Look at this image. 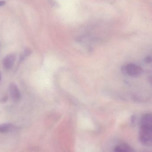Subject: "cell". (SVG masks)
Here are the masks:
<instances>
[{
    "instance_id": "10",
    "label": "cell",
    "mask_w": 152,
    "mask_h": 152,
    "mask_svg": "<svg viewBox=\"0 0 152 152\" xmlns=\"http://www.w3.org/2000/svg\"><path fill=\"white\" fill-rule=\"evenodd\" d=\"M5 4V1H0V7L4 5Z\"/></svg>"
},
{
    "instance_id": "11",
    "label": "cell",
    "mask_w": 152,
    "mask_h": 152,
    "mask_svg": "<svg viewBox=\"0 0 152 152\" xmlns=\"http://www.w3.org/2000/svg\"><path fill=\"white\" fill-rule=\"evenodd\" d=\"M149 81L150 84L152 85V76H150V77L149 78Z\"/></svg>"
},
{
    "instance_id": "2",
    "label": "cell",
    "mask_w": 152,
    "mask_h": 152,
    "mask_svg": "<svg viewBox=\"0 0 152 152\" xmlns=\"http://www.w3.org/2000/svg\"><path fill=\"white\" fill-rule=\"evenodd\" d=\"M121 70L124 74L133 77L139 76L142 74L143 71L142 68L140 66L131 63L124 65L122 67Z\"/></svg>"
},
{
    "instance_id": "8",
    "label": "cell",
    "mask_w": 152,
    "mask_h": 152,
    "mask_svg": "<svg viewBox=\"0 0 152 152\" xmlns=\"http://www.w3.org/2000/svg\"><path fill=\"white\" fill-rule=\"evenodd\" d=\"M31 54V51L29 50V49H27L24 51V52L21 55V57L20 58V60H22L24 59L26 57L28 56V55H30Z\"/></svg>"
},
{
    "instance_id": "4",
    "label": "cell",
    "mask_w": 152,
    "mask_h": 152,
    "mask_svg": "<svg viewBox=\"0 0 152 152\" xmlns=\"http://www.w3.org/2000/svg\"><path fill=\"white\" fill-rule=\"evenodd\" d=\"M16 59V55L14 54H10L5 56L3 61L4 68L6 70L11 69Z\"/></svg>"
},
{
    "instance_id": "7",
    "label": "cell",
    "mask_w": 152,
    "mask_h": 152,
    "mask_svg": "<svg viewBox=\"0 0 152 152\" xmlns=\"http://www.w3.org/2000/svg\"><path fill=\"white\" fill-rule=\"evenodd\" d=\"M141 125H152V113H148L143 116L141 119Z\"/></svg>"
},
{
    "instance_id": "3",
    "label": "cell",
    "mask_w": 152,
    "mask_h": 152,
    "mask_svg": "<svg viewBox=\"0 0 152 152\" xmlns=\"http://www.w3.org/2000/svg\"><path fill=\"white\" fill-rule=\"evenodd\" d=\"M9 89L12 100L15 102L19 101L21 98V94L17 85L14 83H11L9 86Z\"/></svg>"
},
{
    "instance_id": "12",
    "label": "cell",
    "mask_w": 152,
    "mask_h": 152,
    "mask_svg": "<svg viewBox=\"0 0 152 152\" xmlns=\"http://www.w3.org/2000/svg\"><path fill=\"white\" fill-rule=\"evenodd\" d=\"M1 73L0 72V82H1Z\"/></svg>"
},
{
    "instance_id": "1",
    "label": "cell",
    "mask_w": 152,
    "mask_h": 152,
    "mask_svg": "<svg viewBox=\"0 0 152 152\" xmlns=\"http://www.w3.org/2000/svg\"><path fill=\"white\" fill-rule=\"evenodd\" d=\"M139 140L143 145L152 146V125H141Z\"/></svg>"
},
{
    "instance_id": "9",
    "label": "cell",
    "mask_w": 152,
    "mask_h": 152,
    "mask_svg": "<svg viewBox=\"0 0 152 152\" xmlns=\"http://www.w3.org/2000/svg\"><path fill=\"white\" fill-rule=\"evenodd\" d=\"M145 63H147V64H149V63H151L152 62V58L151 56H148L146 57V58L145 59Z\"/></svg>"
},
{
    "instance_id": "5",
    "label": "cell",
    "mask_w": 152,
    "mask_h": 152,
    "mask_svg": "<svg viewBox=\"0 0 152 152\" xmlns=\"http://www.w3.org/2000/svg\"><path fill=\"white\" fill-rule=\"evenodd\" d=\"M114 151L117 152H131L134 151L132 148L128 145L122 144L117 145L114 149Z\"/></svg>"
},
{
    "instance_id": "6",
    "label": "cell",
    "mask_w": 152,
    "mask_h": 152,
    "mask_svg": "<svg viewBox=\"0 0 152 152\" xmlns=\"http://www.w3.org/2000/svg\"><path fill=\"white\" fill-rule=\"evenodd\" d=\"M14 126L10 123L0 124V133L5 134L12 130Z\"/></svg>"
}]
</instances>
